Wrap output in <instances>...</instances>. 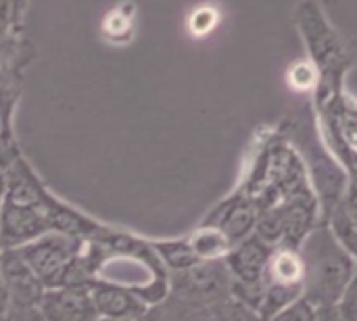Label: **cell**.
<instances>
[{"instance_id":"obj_19","label":"cell","mask_w":357,"mask_h":321,"mask_svg":"<svg viewBox=\"0 0 357 321\" xmlns=\"http://www.w3.org/2000/svg\"><path fill=\"white\" fill-rule=\"evenodd\" d=\"M316 321H343L339 318V313L335 311V307L333 309H320L318 311V315H316Z\"/></svg>"},{"instance_id":"obj_15","label":"cell","mask_w":357,"mask_h":321,"mask_svg":"<svg viewBox=\"0 0 357 321\" xmlns=\"http://www.w3.org/2000/svg\"><path fill=\"white\" fill-rule=\"evenodd\" d=\"M2 321H44L40 307H8Z\"/></svg>"},{"instance_id":"obj_16","label":"cell","mask_w":357,"mask_h":321,"mask_svg":"<svg viewBox=\"0 0 357 321\" xmlns=\"http://www.w3.org/2000/svg\"><path fill=\"white\" fill-rule=\"evenodd\" d=\"M339 205L345 211V215L357 226V184L354 180L347 184V190H345V194H343V198H341Z\"/></svg>"},{"instance_id":"obj_21","label":"cell","mask_w":357,"mask_h":321,"mask_svg":"<svg viewBox=\"0 0 357 321\" xmlns=\"http://www.w3.org/2000/svg\"><path fill=\"white\" fill-rule=\"evenodd\" d=\"M96 321H134V320H107V318H98Z\"/></svg>"},{"instance_id":"obj_11","label":"cell","mask_w":357,"mask_h":321,"mask_svg":"<svg viewBox=\"0 0 357 321\" xmlns=\"http://www.w3.org/2000/svg\"><path fill=\"white\" fill-rule=\"evenodd\" d=\"M151 242H153L155 253L159 255V259L167 267V272L184 274V272L201 265V261L197 259L195 251L190 249L188 236L172 238V240H151Z\"/></svg>"},{"instance_id":"obj_17","label":"cell","mask_w":357,"mask_h":321,"mask_svg":"<svg viewBox=\"0 0 357 321\" xmlns=\"http://www.w3.org/2000/svg\"><path fill=\"white\" fill-rule=\"evenodd\" d=\"M17 31L13 21V0H0V33Z\"/></svg>"},{"instance_id":"obj_12","label":"cell","mask_w":357,"mask_h":321,"mask_svg":"<svg viewBox=\"0 0 357 321\" xmlns=\"http://www.w3.org/2000/svg\"><path fill=\"white\" fill-rule=\"evenodd\" d=\"M324 224L331 228V232L337 238V242L357 261V226L345 215V211L341 209V205H337L331 211V215L326 217Z\"/></svg>"},{"instance_id":"obj_20","label":"cell","mask_w":357,"mask_h":321,"mask_svg":"<svg viewBox=\"0 0 357 321\" xmlns=\"http://www.w3.org/2000/svg\"><path fill=\"white\" fill-rule=\"evenodd\" d=\"M0 138H13V130H8V127L4 125L2 117H0Z\"/></svg>"},{"instance_id":"obj_9","label":"cell","mask_w":357,"mask_h":321,"mask_svg":"<svg viewBox=\"0 0 357 321\" xmlns=\"http://www.w3.org/2000/svg\"><path fill=\"white\" fill-rule=\"evenodd\" d=\"M44 321H96V309L92 305L90 288L61 286L44 292L40 301Z\"/></svg>"},{"instance_id":"obj_14","label":"cell","mask_w":357,"mask_h":321,"mask_svg":"<svg viewBox=\"0 0 357 321\" xmlns=\"http://www.w3.org/2000/svg\"><path fill=\"white\" fill-rule=\"evenodd\" d=\"M316 315H318V311L307 301L299 299L297 303H293L287 309L278 311L268 321H316Z\"/></svg>"},{"instance_id":"obj_22","label":"cell","mask_w":357,"mask_h":321,"mask_svg":"<svg viewBox=\"0 0 357 321\" xmlns=\"http://www.w3.org/2000/svg\"><path fill=\"white\" fill-rule=\"evenodd\" d=\"M0 321H2V315H0Z\"/></svg>"},{"instance_id":"obj_4","label":"cell","mask_w":357,"mask_h":321,"mask_svg":"<svg viewBox=\"0 0 357 321\" xmlns=\"http://www.w3.org/2000/svg\"><path fill=\"white\" fill-rule=\"evenodd\" d=\"M305 263L299 246H274L266 265L261 295L257 303V313L261 321H268L278 311L303 299Z\"/></svg>"},{"instance_id":"obj_2","label":"cell","mask_w":357,"mask_h":321,"mask_svg":"<svg viewBox=\"0 0 357 321\" xmlns=\"http://www.w3.org/2000/svg\"><path fill=\"white\" fill-rule=\"evenodd\" d=\"M305 263L303 301L316 311L333 309L357 269V261L337 242L326 224H318L299 244Z\"/></svg>"},{"instance_id":"obj_5","label":"cell","mask_w":357,"mask_h":321,"mask_svg":"<svg viewBox=\"0 0 357 321\" xmlns=\"http://www.w3.org/2000/svg\"><path fill=\"white\" fill-rule=\"evenodd\" d=\"M272 249L268 242H264L259 236H251L238 244L232 246V251L226 255L224 263L230 276L234 278V288L236 292L243 295H253V307L259 303L261 295V282L266 274L268 259L272 255Z\"/></svg>"},{"instance_id":"obj_18","label":"cell","mask_w":357,"mask_h":321,"mask_svg":"<svg viewBox=\"0 0 357 321\" xmlns=\"http://www.w3.org/2000/svg\"><path fill=\"white\" fill-rule=\"evenodd\" d=\"M10 305V299H8V290H6V284H4V278H2V272H0V315L6 313Z\"/></svg>"},{"instance_id":"obj_1","label":"cell","mask_w":357,"mask_h":321,"mask_svg":"<svg viewBox=\"0 0 357 321\" xmlns=\"http://www.w3.org/2000/svg\"><path fill=\"white\" fill-rule=\"evenodd\" d=\"M105 224L56 198L19 152L8 169L0 207V251L19 249L48 232L94 240Z\"/></svg>"},{"instance_id":"obj_6","label":"cell","mask_w":357,"mask_h":321,"mask_svg":"<svg viewBox=\"0 0 357 321\" xmlns=\"http://www.w3.org/2000/svg\"><path fill=\"white\" fill-rule=\"evenodd\" d=\"M90 297L98 318L146 321L151 313V307L136 292L107 280H94L90 284Z\"/></svg>"},{"instance_id":"obj_7","label":"cell","mask_w":357,"mask_h":321,"mask_svg":"<svg viewBox=\"0 0 357 321\" xmlns=\"http://www.w3.org/2000/svg\"><path fill=\"white\" fill-rule=\"evenodd\" d=\"M257 215H259V211L253 205V201L245 192H236L230 198L222 201L209 213L205 224L220 228L234 246V244H238V242H243L255 234Z\"/></svg>"},{"instance_id":"obj_8","label":"cell","mask_w":357,"mask_h":321,"mask_svg":"<svg viewBox=\"0 0 357 321\" xmlns=\"http://www.w3.org/2000/svg\"><path fill=\"white\" fill-rule=\"evenodd\" d=\"M0 272L13 307H40L46 288L15 249L0 251Z\"/></svg>"},{"instance_id":"obj_13","label":"cell","mask_w":357,"mask_h":321,"mask_svg":"<svg viewBox=\"0 0 357 321\" xmlns=\"http://www.w3.org/2000/svg\"><path fill=\"white\" fill-rule=\"evenodd\" d=\"M335 311L343 321H357V269L347 288L343 290L339 303L335 305Z\"/></svg>"},{"instance_id":"obj_10","label":"cell","mask_w":357,"mask_h":321,"mask_svg":"<svg viewBox=\"0 0 357 321\" xmlns=\"http://www.w3.org/2000/svg\"><path fill=\"white\" fill-rule=\"evenodd\" d=\"M188 242L201 263L224 261L226 255L232 251V242L226 238V234L220 228L207 224H203L192 234H188Z\"/></svg>"},{"instance_id":"obj_3","label":"cell","mask_w":357,"mask_h":321,"mask_svg":"<svg viewBox=\"0 0 357 321\" xmlns=\"http://www.w3.org/2000/svg\"><path fill=\"white\" fill-rule=\"evenodd\" d=\"M86 240L63 234V232H48L19 249H15L27 267L36 274L46 290L67 286L75 263L84 253Z\"/></svg>"}]
</instances>
